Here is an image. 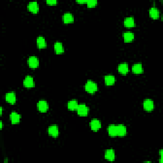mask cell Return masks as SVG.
<instances>
[{
    "label": "cell",
    "instance_id": "6da1fadb",
    "mask_svg": "<svg viewBox=\"0 0 163 163\" xmlns=\"http://www.w3.org/2000/svg\"><path fill=\"white\" fill-rule=\"evenodd\" d=\"M98 85L92 80H88L85 85V89L89 93H94L98 91Z\"/></svg>",
    "mask_w": 163,
    "mask_h": 163
},
{
    "label": "cell",
    "instance_id": "7a4b0ae2",
    "mask_svg": "<svg viewBox=\"0 0 163 163\" xmlns=\"http://www.w3.org/2000/svg\"><path fill=\"white\" fill-rule=\"evenodd\" d=\"M76 112L80 116H87L89 112V108L85 104H80L76 109Z\"/></svg>",
    "mask_w": 163,
    "mask_h": 163
},
{
    "label": "cell",
    "instance_id": "3957f363",
    "mask_svg": "<svg viewBox=\"0 0 163 163\" xmlns=\"http://www.w3.org/2000/svg\"><path fill=\"white\" fill-rule=\"evenodd\" d=\"M143 107L145 110L147 111H151L154 110V103L151 99H146L143 103Z\"/></svg>",
    "mask_w": 163,
    "mask_h": 163
},
{
    "label": "cell",
    "instance_id": "277c9868",
    "mask_svg": "<svg viewBox=\"0 0 163 163\" xmlns=\"http://www.w3.org/2000/svg\"><path fill=\"white\" fill-rule=\"evenodd\" d=\"M38 110L40 112H46L49 110V104L45 100H40L37 103Z\"/></svg>",
    "mask_w": 163,
    "mask_h": 163
},
{
    "label": "cell",
    "instance_id": "5b68a950",
    "mask_svg": "<svg viewBox=\"0 0 163 163\" xmlns=\"http://www.w3.org/2000/svg\"><path fill=\"white\" fill-rule=\"evenodd\" d=\"M28 63L31 68H36L39 66V59L36 56H31L29 57Z\"/></svg>",
    "mask_w": 163,
    "mask_h": 163
},
{
    "label": "cell",
    "instance_id": "8992f818",
    "mask_svg": "<svg viewBox=\"0 0 163 163\" xmlns=\"http://www.w3.org/2000/svg\"><path fill=\"white\" fill-rule=\"evenodd\" d=\"M90 126L92 131H98L101 127V121L97 119H92L90 122Z\"/></svg>",
    "mask_w": 163,
    "mask_h": 163
},
{
    "label": "cell",
    "instance_id": "52a82bcc",
    "mask_svg": "<svg viewBox=\"0 0 163 163\" xmlns=\"http://www.w3.org/2000/svg\"><path fill=\"white\" fill-rule=\"evenodd\" d=\"M23 85L24 87L28 88L33 87L34 86V79L31 76H25L23 81Z\"/></svg>",
    "mask_w": 163,
    "mask_h": 163
},
{
    "label": "cell",
    "instance_id": "ba28073f",
    "mask_svg": "<svg viewBox=\"0 0 163 163\" xmlns=\"http://www.w3.org/2000/svg\"><path fill=\"white\" fill-rule=\"evenodd\" d=\"M48 133H49L50 136L56 138L59 135L58 126L56 125H52L49 126V128H48Z\"/></svg>",
    "mask_w": 163,
    "mask_h": 163
},
{
    "label": "cell",
    "instance_id": "9c48e42d",
    "mask_svg": "<svg viewBox=\"0 0 163 163\" xmlns=\"http://www.w3.org/2000/svg\"><path fill=\"white\" fill-rule=\"evenodd\" d=\"M5 100L8 103L14 104L16 102V94L14 92H7L5 95Z\"/></svg>",
    "mask_w": 163,
    "mask_h": 163
},
{
    "label": "cell",
    "instance_id": "30bf717a",
    "mask_svg": "<svg viewBox=\"0 0 163 163\" xmlns=\"http://www.w3.org/2000/svg\"><path fill=\"white\" fill-rule=\"evenodd\" d=\"M28 8L33 14H36L39 11V5L36 1H31L28 4Z\"/></svg>",
    "mask_w": 163,
    "mask_h": 163
},
{
    "label": "cell",
    "instance_id": "8fae6325",
    "mask_svg": "<svg viewBox=\"0 0 163 163\" xmlns=\"http://www.w3.org/2000/svg\"><path fill=\"white\" fill-rule=\"evenodd\" d=\"M105 157L108 161H113L116 159V154L115 151L113 149H108L105 151Z\"/></svg>",
    "mask_w": 163,
    "mask_h": 163
},
{
    "label": "cell",
    "instance_id": "7c38bea8",
    "mask_svg": "<svg viewBox=\"0 0 163 163\" xmlns=\"http://www.w3.org/2000/svg\"><path fill=\"white\" fill-rule=\"evenodd\" d=\"M63 20L65 24L72 23L74 22V16L71 13L66 12L63 16Z\"/></svg>",
    "mask_w": 163,
    "mask_h": 163
},
{
    "label": "cell",
    "instance_id": "4fadbf2b",
    "mask_svg": "<svg viewBox=\"0 0 163 163\" xmlns=\"http://www.w3.org/2000/svg\"><path fill=\"white\" fill-rule=\"evenodd\" d=\"M118 71L122 75H126L129 72V66L126 63H121L118 66Z\"/></svg>",
    "mask_w": 163,
    "mask_h": 163
},
{
    "label": "cell",
    "instance_id": "5bb4252c",
    "mask_svg": "<svg viewBox=\"0 0 163 163\" xmlns=\"http://www.w3.org/2000/svg\"><path fill=\"white\" fill-rule=\"evenodd\" d=\"M10 117L12 124H19V122H20L21 118L20 115H19L18 113L15 112V111H12L10 114Z\"/></svg>",
    "mask_w": 163,
    "mask_h": 163
},
{
    "label": "cell",
    "instance_id": "9a60e30c",
    "mask_svg": "<svg viewBox=\"0 0 163 163\" xmlns=\"http://www.w3.org/2000/svg\"><path fill=\"white\" fill-rule=\"evenodd\" d=\"M117 136H124L127 134L126 127L123 124H119L117 126Z\"/></svg>",
    "mask_w": 163,
    "mask_h": 163
},
{
    "label": "cell",
    "instance_id": "2e32d148",
    "mask_svg": "<svg viewBox=\"0 0 163 163\" xmlns=\"http://www.w3.org/2000/svg\"><path fill=\"white\" fill-rule=\"evenodd\" d=\"M37 46L39 49H44L47 46V42L45 38L42 36H39L36 38Z\"/></svg>",
    "mask_w": 163,
    "mask_h": 163
},
{
    "label": "cell",
    "instance_id": "e0dca14e",
    "mask_svg": "<svg viewBox=\"0 0 163 163\" xmlns=\"http://www.w3.org/2000/svg\"><path fill=\"white\" fill-rule=\"evenodd\" d=\"M159 14H160V13H159V10L157 8L155 7V6H153V7L150 8L149 15L152 19H158L159 17Z\"/></svg>",
    "mask_w": 163,
    "mask_h": 163
},
{
    "label": "cell",
    "instance_id": "ac0fdd59",
    "mask_svg": "<svg viewBox=\"0 0 163 163\" xmlns=\"http://www.w3.org/2000/svg\"><path fill=\"white\" fill-rule=\"evenodd\" d=\"M132 70L135 74H141L143 72V66L141 63H135L132 67Z\"/></svg>",
    "mask_w": 163,
    "mask_h": 163
},
{
    "label": "cell",
    "instance_id": "d6986e66",
    "mask_svg": "<svg viewBox=\"0 0 163 163\" xmlns=\"http://www.w3.org/2000/svg\"><path fill=\"white\" fill-rule=\"evenodd\" d=\"M124 24L127 28H132L134 27L135 25V19L133 17H128L124 19Z\"/></svg>",
    "mask_w": 163,
    "mask_h": 163
},
{
    "label": "cell",
    "instance_id": "ffe728a7",
    "mask_svg": "<svg viewBox=\"0 0 163 163\" xmlns=\"http://www.w3.org/2000/svg\"><path fill=\"white\" fill-rule=\"evenodd\" d=\"M54 50H55L56 53L57 54H63L65 52V49H64L63 43L59 42V41L54 43Z\"/></svg>",
    "mask_w": 163,
    "mask_h": 163
},
{
    "label": "cell",
    "instance_id": "44dd1931",
    "mask_svg": "<svg viewBox=\"0 0 163 163\" xmlns=\"http://www.w3.org/2000/svg\"><path fill=\"white\" fill-rule=\"evenodd\" d=\"M124 40L125 42H131L132 41L134 38H135V34L133 33L132 32L130 31H126L123 34Z\"/></svg>",
    "mask_w": 163,
    "mask_h": 163
},
{
    "label": "cell",
    "instance_id": "7402d4cb",
    "mask_svg": "<svg viewBox=\"0 0 163 163\" xmlns=\"http://www.w3.org/2000/svg\"><path fill=\"white\" fill-rule=\"evenodd\" d=\"M105 82L107 85H112L116 82V78L113 75H107L105 76Z\"/></svg>",
    "mask_w": 163,
    "mask_h": 163
},
{
    "label": "cell",
    "instance_id": "603a6c76",
    "mask_svg": "<svg viewBox=\"0 0 163 163\" xmlns=\"http://www.w3.org/2000/svg\"><path fill=\"white\" fill-rule=\"evenodd\" d=\"M108 135L111 137L117 136V126L114 125V124H111L108 127Z\"/></svg>",
    "mask_w": 163,
    "mask_h": 163
},
{
    "label": "cell",
    "instance_id": "cb8c5ba5",
    "mask_svg": "<svg viewBox=\"0 0 163 163\" xmlns=\"http://www.w3.org/2000/svg\"><path fill=\"white\" fill-rule=\"evenodd\" d=\"M78 106V101L75 100H72L71 101H68V105H67V107H68V109L69 110H72V111L76 110Z\"/></svg>",
    "mask_w": 163,
    "mask_h": 163
},
{
    "label": "cell",
    "instance_id": "d4e9b609",
    "mask_svg": "<svg viewBox=\"0 0 163 163\" xmlns=\"http://www.w3.org/2000/svg\"><path fill=\"white\" fill-rule=\"evenodd\" d=\"M86 4H87L89 8H92L96 6L98 4V1H96V0H89V1H87Z\"/></svg>",
    "mask_w": 163,
    "mask_h": 163
},
{
    "label": "cell",
    "instance_id": "484cf974",
    "mask_svg": "<svg viewBox=\"0 0 163 163\" xmlns=\"http://www.w3.org/2000/svg\"><path fill=\"white\" fill-rule=\"evenodd\" d=\"M46 3H47L48 5H56L57 3V0H47L46 1Z\"/></svg>",
    "mask_w": 163,
    "mask_h": 163
},
{
    "label": "cell",
    "instance_id": "4316f807",
    "mask_svg": "<svg viewBox=\"0 0 163 163\" xmlns=\"http://www.w3.org/2000/svg\"><path fill=\"white\" fill-rule=\"evenodd\" d=\"M76 2L80 4H84V3H87V1H76Z\"/></svg>",
    "mask_w": 163,
    "mask_h": 163
},
{
    "label": "cell",
    "instance_id": "83f0119b",
    "mask_svg": "<svg viewBox=\"0 0 163 163\" xmlns=\"http://www.w3.org/2000/svg\"><path fill=\"white\" fill-rule=\"evenodd\" d=\"M2 113H3V108L2 107H0V114L2 115Z\"/></svg>",
    "mask_w": 163,
    "mask_h": 163
},
{
    "label": "cell",
    "instance_id": "f1b7e54d",
    "mask_svg": "<svg viewBox=\"0 0 163 163\" xmlns=\"http://www.w3.org/2000/svg\"><path fill=\"white\" fill-rule=\"evenodd\" d=\"M0 124H1V127H0V128H1V129L3 128V122H2V121L0 122Z\"/></svg>",
    "mask_w": 163,
    "mask_h": 163
}]
</instances>
